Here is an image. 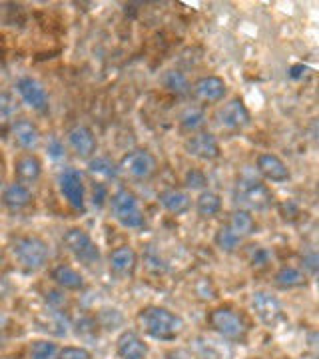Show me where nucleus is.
<instances>
[{
    "mask_svg": "<svg viewBox=\"0 0 319 359\" xmlns=\"http://www.w3.org/2000/svg\"><path fill=\"white\" fill-rule=\"evenodd\" d=\"M142 332L158 341H174L186 330V323L178 313L162 306H148L138 313Z\"/></svg>",
    "mask_w": 319,
    "mask_h": 359,
    "instance_id": "f257e3e1",
    "label": "nucleus"
},
{
    "mask_svg": "<svg viewBox=\"0 0 319 359\" xmlns=\"http://www.w3.org/2000/svg\"><path fill=\"white\" fill-rule=\"evenodd\" d=\"M14 262L26 271H39L50 257V248L40 236H16L11 240Z\"/></svg>",
    "mask_w": 319,
    "mask_h": 359,
    "instance_id": "f03ea898",
    "label": "nucleus"
},
{
    "mask_svg": "<svg viewBox=\"0 0 319 359\" xmlns=\"http://www.w3.org/2000/svg\"><path fill=\"white\" fill-rule=\"evenodd\" d=\"M110 210L114 219L126 230H138L146 224V216L142 212L138 196L128 190V188H118L112 198H110Z\"/></svg>",
    "mask_w": 319,
    "mask_h": 359,
    "instance_id": "7ed1b4c3",
    "label": "nucleus"
},
{
    "mask_svg": "<svg viewBox=\"0 0 319 359\" xmlns=\"http://www.w3.org/2000/svg\"><path fill=\"white\" fill-rule=\"evenodd\" d=\"M210 327L228 341L243 344L247 339V325L243 318L231 308H216L208 316Z\"/></svg>",
    "mask_w": 319,
    "mask_h": 359,
    "instance_id": "20e7f679",
    "label": "nucleus"
},
{
    "mask_svg": "<svg viewBox=\"0 0 319 359\" xmlns=\"http://www.w3.org/2000/svg\"><path fill=\"white\" fill-rule=\"evenodd\" d=\"M62 242L64 248L82 266L92 268V266L100 264V248L96 245V242L92 240V236L84 228H70V230H66Z\"/></svg>",
    "mask_w": 319,
    "mask_h": 359,
    "instance_id": "39448f33",
    "label": "nucleus"
},
{
    "mask_svg": "<svg viewBox=\"0 0 319 359\" xmlns=\"http://www.w3.org/2000/svg\"><path fill=\"white\" fill-rule=\"evenodd\" d=\"M236 198L243 205L252 208V210H266L273 204V194L266 184H262L259 180L243 178L238 182L236 188Z\"/></svg>",
    "mask_w": 319,
    "mask_h": 359,
    "instance_id": "423d86ee",
    "label": "nucleus"
},
{
    "mask_svg": "<svg viewBox=\"0 0 319 359\" xmlns=\"http://www.w3.org/2000/svg\"><path fill=\"white\" fill-rule=\"evenodd\" d=\"M58 190L62 194V198L72 205L74 210L84 212L86 208V186L84 178L76 168H66L58 176Z\"/></svg>",
    "mask_w": 319,
    "mask_h": 359,
    "instance_id": "0eeeda50",
    "label": "nucleus"
},
{
    "mask_svg": "<svg viewBox=\"0 0 319 359\" xmlns=\"http://www.w3.org/2000/svg\"><path fill=\"white\" fill-rule=\"evenodd\" d=\"M252 309L266 327H278L285 321V313L281 308L280 299L269 292H255L252 295Z\"/></svg>",
    "mask_w": 319,
    "mask_h": 359,
    "instance_id": "6e6552de",
    "label": "nucleus"
},
{
    "mask_svg": "<svg viewBox=\"0 0 319 359\" xmlns=\"http://www.w3.org/2000/svg\"><path fill=\"white\" fill-rule=\"evenodd\" d=\"M120 170L128 174L130 178H136V180H148L152 178L154 174H156V170H158V160H156V156L152 152H148V150H132V152H128L124 158H122V162H120Z\"/></svg>",
    "mask_w": 319,
    "mask_h": 359,
    "instance_id": "1a4fd4ad",
    "label": "nucleus"
},
{
    "mask_svg": "<svg viewBox=\"0 0 319 359\" xmlns=\"http://www.w3.org/2000/svg\"><path fill=\"white\" fill-rule=\"evenodd\" d=\"M184 148L191 158H198V160H204V162H212V160H217L222 156V146H219V142L212 132L191 134L184 144Z\"/></svg>",
    "mask_w": 319,
    "mask_h": 359,
    "instance_id": "9d476101",
    "label": "nucleus"
},
{
    "mask_svg": "<svg viewBox=\"0 0 319 359\" xmlns=\"http://www.w3.org/2000/svg\"><path fill=\"white\" fill-rule=\"evenodd\" d=\"M16 92L20 94L22 102L28 104L32 110L44 112L48 108V92L36 78L22 76L16 82Z\"/></svg>",
    "mask_w": 319,
    "mask_h": 359,
    "instance_id": "9b49d317",
    "label": "nucleus"
},
{
    "mask_svg": "<svg viewBox=\"0 0 319 359\" xmlns=\"http://www.w3.org/2000/svg\"><path fill=\"white\" fill-rule=\"evenodd\" d=\"M66 140H68L70 150L78 158H92V156L96 154V150H98V142H96L94 132L88 126H84V124H76V126H72V128L68 130Z\"/></svg>",
    "mask_w": 319,
    "mask_h": 359,
    "instance_id": "f8f14e48",
    "label": "nucleus"
},
{
    "mask_svg": "<svg viewBox=\"0 0 319 359\" xmlns=\"http://www.w3.org/2000/svg\"><path fill=\"white\" fill-rule=\"evenodd\" d=\"M217 120L224 128L242 130L250 124V110L243 104L242 98H231L230 102L224 104L217 112Z\"/></svg>",
    "mask_w": 319,
    "mask_h": 359,
    "instance_id": "ddd939ff",
    "label": "nucleus"
},
{
    "mask_svg": "<svg viewBox=\"0 0 319 359\" xmlns=\"http://www.w3.org/2000/svg\"><path fill=\"white\" fill-rule=\"evenodd\" d=\"M110 271L114 273L116 278L128 280L134 276V271L138 268V254L132 245H120L116 248L114 252L110 254Z\"/></svg>",
    "mask_w": 319,
    "mask_h": 359,
    "instance_id": "4468645a",
    "label": "nucleus"
},
{
    "mask_svg": "<svg viewBox=\"0 0 319 359\" xmlns=\"http://www.w3.org/2000/svg\"><path fill=\"white\" fill-rule=\"evenodd\" d=\"M0 200H2V205H4L8 212L18 214V212H25L26 208H30V205H32L34 196H32V192H30V188H28V186L20 184V182H14V184H8V186L2 190Z\"/></svg>",
    "mask_w": 319,
    "mask_h": 359,
    "instance_id": "2eb2a0df",
    "label": "nucleus"
},
{
    "mask_svg": "<svg viewBox=\"0 0 319 359\" xmlns=\"http://www.w3.org/2000/svg\"><path fill=\"white\" fill-rule=\"evenodd\" d=\"M191 90H194L198 100L216 104L219 100H224V96L228 92V84H226L224 78L219 76H204L200 78V80H196V84H194Z\"/></svg>",
    "mask_w": 319,
    "mask_h": 359,
    "instance_id": "dca6fc26",
    "label": "nucleus"
},
{
    "mask_svg": "<svg viewBox=\"0 0 319 359\" xmlns=\"http://www.w3.org/2000/svg\"><path fill=\"white\" fill-rule=\"evenodd\" d=\"M257 172L264 176L269 182H287V180L292 178V172H290V168L287 164L281 160L278 154H259L257 156Z\"/></svg>",
    "mask_w": 319,
    "mask_h": 359,
    "instance_id": "f3484780",
    "label": "nucleus"
},
{
    "mask_svg": "<svg viewBox=\"0 0 319 359\" xmlns=\"http://www.w3.org/2000/svg\"><path fill=\"white\" fill-rule=\"evenodd\" d=\"M148 344L136 332H122L116 339V355L120 359H146Z\"/></svg>",
    "mask_w": 319,
    "mask_h": 359,
    "instance_id": "a211bd4d",
    "label": "nucleus"
},
{
    "mask_svg": "<svg viewBox=\"0 0 319 359\" xmlns=\"http://www.w3.org/2000/svg\"><path fill=\"white\" fill-rule=\"evenodd\" d=\"M13 132V140L16 146H20L22 150H34L40 144V130L32 120H14V124L11 126Z\"/></svg>",
    "mask_w": 319,
    "mask_h": 359,
    "instance_id": "6ab92c4d",
    "label": "nucleus"
},
{
    "mask_svg": "<svg viewBox=\"0 0 319 359\" xmlns=\"http://www.w3.org/2000/svg\"><path fill=\"white\" fill-rule=\"evenodd\" d=\"M14 176L20 184H34L42 176V162L39 156L25 152L14 160Z\"/></svg>",
    "mask_w": 319,
    "mask_h": 359,
    "instance_id": "aec40b11",
    "label": "nucleus"
},
{
    "mask_svg": "<svg viewBox=\"0 0 319 359\" xmlns=\"http://www.w3.org/2000/svg\"><path fill=\"white\" fill-rule=\"evenodd\" d=\"M158 202L160 205L174 214V216H182L186 212H190L191 208V198L190 194L184 192V190H178V188H166L162 192L158 194Z\"/></svg>",
    "mask_w": 319,
    "mask_h": 359,
    "instance_id": "412c9836",
    "label": "nucleus"
},
{
    "mask_svg": "<svg viewBox=\"0 0 319 359\" xmlns=\"http://www.w3.org/2000/svg\"><path fill=\"white\" fill-rule=\"evenodd\" d=\"M52 282L56 283L60 290H68V292H80L86 287V280L84 276L74 269L72 266H66V264H60L56 268L52 269Z\"/></svg>",
    "mask_w": 319,
    "mask_h": 359,
    "instance_id": "4be33fe9",
    "label": "nucleus"
},
{
    "mask_svg": "<svg viewBox=\"0 0 319 359\" xmlns=\"http://www.w3.org/2000/svg\"><path fill=\"white\" fill-rule=\"evenodd\" d=\"M273 282L281 290H294V287H301L306 285L307 278L306 273L299 268H294V266H283V268L278 269Z\"/></svg>",
    "mask_w": 319,
    "mask_h": 359,
    "instance_id": "5701e85b",
    "label": "nucleus"
},
{
    "mask_svg": "<svg viewBox=\"0 0 319 359\" xmlns=\"http://www.w3.org/2000/svg\"><path fill=\"white\" fill-rule=\"evenodd\" d=\"M196 212L200 218H214L222 212V196L212 190H204L196 200Z\"/></svg>",
    "mask_w": 319,
    "mask_h": 359,
    "instance_id": "b1692460",
    "label": "nucleus"
},
{
    "mask_svg": "<svg viewBox=\"0 0 319 359\" xmlns=\"http://www.w3.org/2000/svg\"><path fill=\"white\" fill-rule=\"evenodd\" d=\"M228 228H230L231 231H236L240 238H243V236H252L255 231V219L247 210H236L230 216Z\"/></svg>",
    "mask_w": 319,
    "mask_h": 359,
    "instance_id": "393cba45",
    "label": "nucleus"
},
{
    "mask_svg": "<svg viewBox=\"0 0 319 359\" xmlns=\"http://www.w3.org/2000/svg\"><path fill=\"white\" fill-rule=\"evenodd\" d=\"M214 244H216L219 252L233 254L240 248V244H242V238L236 231H231L228 226H222V228H217L216 236H214Z\"/></svg>",
    "mask_w": 319,
    "mask_h": 359,
    "instance_id": "a878e982",
    "label": "nucleus"
},
{
    "mask_svg": "<svg viewBox=\"0 0 319 359\" xmlns=\"http://www.w3.org/2000/svg\"><path fill=\"white\" fill-rule=\"evenodd\" d=\"M205 124V112L200 106H190L179 114V126L186 132H198Z\"/></svg>",
    "mask_w": 319,
    "mask_h": 359,
    "instance_id": "bb28decb",
    "label": "nucleus"
},
{
    "mask_svg": "<svg viewBox=\"0 0 319 359\" xmlns=\"http://www.w3.org/2000/svg\"><path fill=\"white\" fill-rule=\"evenodd\" d=\"M18 112V102L14 100L11 92L0 94V128H8L14 124V118Z\"/></svg>",
    "mask_w": 319,
    "mask_h": 359,
    "instance_id": "cd10ccee",
    "label": "nucleus"
},
{
    "mask_svg": "<svg viewBox=\"0 0 319 359\" xmlns=\"http://www.w3.org/2000/svg\"><path fill=\"white\" fill-rule=\"evenodd\" d=\"M88 170L92 176H96V178H102V180H112L118 176V168L112 160H108V158H104V156H98V158H94V160H90Z\"/></svg>",
    "mask_w": 319,
    "mask_h": 359,
    "instance_id": "c85d7f7f",
    "label": "nucleus"
},
{
    "mask_svg": "<svg viewBox=\"0 0 319 359\" xmlns=\"http://www.w3.org/2000/svg\"><path fill=\"white\" fill-rule=\"evenodd\" d=\"M30 359H60V347L50 339H36L30 346Z\"/></svg>",
    "mask_w": 319,
    "mask_h": 359,
    "instance_id": "c756f323",
    "label": "nucleus"
},
{
    "mask_svg": "<svg viewBox=\"0 0 319 359\" xmlns=\"http://www.w3.org/2000/svg\"><path fill=\"white\" fill-rule=\"evenodd\" d=\"M164 86H166L172 94H176V96H186L191 88L186 74L179 72V70H170V72H166V76H164Z\"/></svg>",
    "mask_w": 319,
    "mask_h": 359,
    "instance_id": "7c9ffc66",
    "label": "nucleus"
},
{
    "mask_svg": "<svg viewBox=\"0 0 319 359\" xmlns=\"http://www.w3.org/2000/svg\"><path fill=\"white\" fill-rule=\"evenodd\" d=\"M60 359H92V353L86 347L66 346L60 349Z\"/></svg>",
    "mask_w": 319,
    "mask_h": 359,
    "instance_id": "2f4dec72",
    "label": "nucleus"
},
{
    "mask_svg": "<svg viewBox=\"0 0 319 359\" xmlns=\"http://www.w3.org/2000/svg\"><path fill=\"white\" fill-rule=\"evenodd\" d=\"M205 184H208V178H205V174L202 170H190L186 174V186L190 190H200V188H204Z\"/></svg>",
    "mask_w": 319,
    "mask_h": 359,
    "instance_id": "473e14b6",
    "label": "nucleus"
},
{
    "mask_svg": "<svg viewBox=\"0 0 319 359\" xmlns=\"http://www.w3.org/2000/svg\"><path fill=\"white\" fill-rule=\"evenodd\" d=\"M269 262V252L262 245H252V254H250V264L255 268H262Z\"/></svg>",
    "mask_w": 319,
    "mask_h": 359,
    "instance_id": "72a5a7b5",
    "label": "nucleus"
},
{
    "mask_svg": "<svg viewBox=\"0 0 319 359\" xmlns=\"http://www.w3.org/2000/svg\"><path fill=\"white\" fill-rule=\"evenodd\" d=\"M96 330H98L96 320L82 318V320L78 321V335H80V337H88V332H90V335L94 337V335H96Z\"/></svg>",
    "mask_w": 319,
    "mask_h": 359,
    "instance_id": "f704fd0d",
    "label": "nucleus"
},
{
    "mask_svg": "<svg viewBox=\"0 0 319 359\" xmlns=\"http://www.w3.org/2000/svg\"><path fill=\"white\" fill-rule=\"evenodd\" d=\"M106 200H108V190H106V186H104L102 182H96V184H94V192H92V202H94L96 208H102Z\"/></svg>",
    "mask_w": 319,
    "mask_h": 359,
    "instance_id": "c9c22d12",
    "label": "nucleus"
},
{
    "mask_svg": "<svg viewBox=\"0 0 319 359\" xmlns=\"http://www.w3.org/2000/svg\"><path fill=\"white\" fill-rule=\"evenodd\" d=\"M46 150H48V154H50L52 158H60V156H64V146L60 144L58 138H50L48 144H46Z\"/></svg>",
    "mask_w": 319,
    "mask_h": 359,
    "instance_id": "e433bc0d",
    "label": "nucleus"
},
{
    "mask_svg": "<svg viewBox=\"0 0 319 359\" xmlns=\"http://www.w3.org/2000/svg\"><path fill=\"white\" fill-rule=\"evenodd\" d=\"M306 72H309V68L306 65H294L290 68V78L294 80H299V78L306 76Z\"/></svg>",
    "mask_w": 319,
    "mask_h": 359,
    "instance_id": "4c0bfd02",
    "label": "nucleus"
},
{
    "mask_svg": "<svg viewBox=\"0 0 319 359\" xmlns=\"http://www.w3.org/2000/svg\"><path fill=\"white\" fill-rule=\"evenodd\" d=\"M304 266L309 269V273H315V269H318V256H315V254L311 252L309 256L304 257Z\"/></svg>",
    "mask_w": 319,
    "mask_h": 359,
    "instance_id": "58836bf2",
    "label": "nucleus"
},
{
    "mask_svg": "<svg viewBox=\"0 0 319 359\" xmlns=\"http://www.w3.org/2000/svg\"><path fill=\"white\" fill-rule=\"evenodd\" d=\"M164 359H190V355L184 349H172L164 355Z\"/></svg>",
    "mask_w": 319,
    "mask_h": 359,
    "instance_id": "ea45409f",
    "label": "nucleus"
},
{
    "mask_svg": "<svg viewBox=\"0 0 319 359\" xmlns=\"http://www.w3.org/2000/svg\"><path fill=\"white\" fill-rule=\"evenodd\" d=\"M0 346H2V334H0Z\"/></svg>",
    "mask_w": 319,
    "mask_h": 359,
    "instance_id": "a19ab883",
    "label": "nucleus"
},
{
    "mask_svg": "<svg viewBox=\"0 0 319 359\" xmlns=\"http://www.w3.org/2000/svg\"><path fill=\"white\" fill-rule=\"evenodd\" d=\"M0 186H2V176H0Z\"/></svg>",
    "mask_w": 319,
    "mask_h": 359,
    "instance_id": "79ce46f5",
    "label": "nucleus"
}]
</instances>
